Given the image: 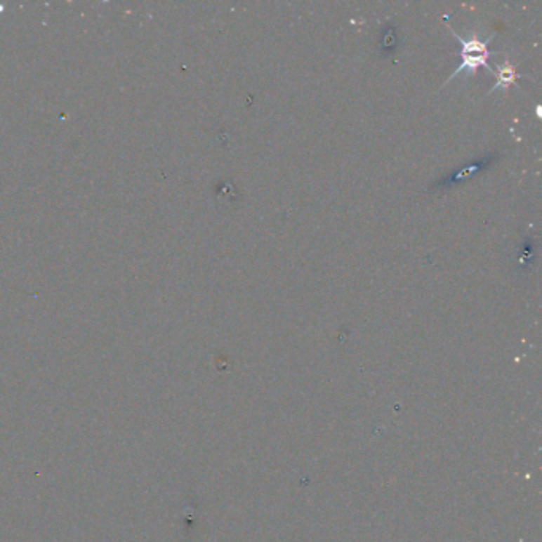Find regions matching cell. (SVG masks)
Segmentation results:
<instances>
[{
  "instance_id": "obj_1",
  "label": "cell",
  "mask_w": 542,
  "mask_h": 542,
  "mask_svg": "<svg viewBox=\"0 0 542 542\" xmlns=\"http://www.w3.org/2000/svg\"><path fill=\"white\" fill-rule=\"evenodd\" d=\"M450 29V32L455 35L456 39H458V41L461 44V64L458 65V69L451 72V75L447 78V81H445L444 84H447L450 80H454V78L461 74V72H468L469 75L474 77L475 72H477L480 67H485L489 72H491L493 75L496 77V70L491 67V65L489 64V59L491 54H496L489 50V40H480L479 35L472 32V35L469 39H465L461 37V35L456 34L454 29H451L450 26H447Z\"/></svg>"
},
{
  "instance_id": "obj_2",
  "label": "cell",
  "mask_w": 542,
  "mask_h": 542,
  "mask_svg": "<svg viewBox=\"0 0 542 542\" xmlns=\"http://www.w3.org/2000/svg\"><path fill=\"white\" fill-rule=\"evenodd\" d=\"M522 75L517 72V69L514 67V64H510V61L508 58L504 59L503 64L498 65V70H496V83L495 86H493L489 94H493L495 91H498V89H503V91H508V89L514 84L517 80H519Z\"/></svg>"
}]
</instances>
